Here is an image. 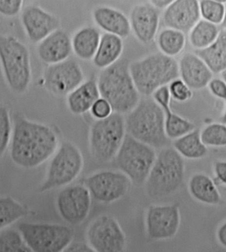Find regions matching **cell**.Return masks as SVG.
Listing matches in <instances>:
<instances>
[{"mask_svg":"<svg viewBox=\"0 0 226 252\" xmlns=\"http://www.w3.org/2000/svg\"><path fill=\"white\" fill-rule=\"evenodd\" d=\"M59 147L54 129L22 117L15 120L11 157L21 167L34 168L50 159Z\"/></svg>","mask_w":226,"mask_h":252,"instance_id":"1","label":"cell"},{"mask_svg":"<svg viewBox=\"0 0 226 252\" xmlns=\"http://www.w3.org/2000/svg\"><path fill=\"white\" fill-rule=\"evenodd\" d=\"M97 81L101 97L110 103L116 113L126 115L141 100L130 74V62L126 58H121L101 70Z\"/></svg>","mask_w":226,"mask_h":252,"instance_id":"2","label":"cell"},{"mask_svg":"<svg viewBox=\"0 0 226 252\" xmlns=\"http://www.w3.org/2000/svg\"><path fill=\"white\" fill-rule=\"evenodd\" d=\"M125 125L127 134L153 149H161L168 145L164 112L151 98L140 100L126 114Z\"/></svg>","mask_w":226,"mask_h":252,"instance_id":"3","label":"cell"},{"mask_svg":"<svg viewBox=\"0 0 226 252\" xmlns=\"http://www.w3.org/2000/svg\"><path fill=\"white\" fill-rule=\"evenodd\" d=\"M130 71L140 95L146 98L179 78L178 62L159 52L130 62Z\"/></svg>","mask_w":226,"mask_h":252,"instance_id":"4","label":"cell"},{"mask_svg":"<svg viewBox=\"0 0 226 252\" xmlns=\"http://www.w3.org/2000/svg\"><path fill=\"white\" fill-rule=\"evenodd\" d=\"M184 158L173 147L161 149L145 182L146 193L153 199L176 192L185 177Z\"/></svg>","mask_w":226,"mask_h":252,"instance_id":"5","label":"cell"},{"mask_svg":"<svg viewBox=\"0 0 226 252\" xmlns=\"http://www.w3.org/2000/svg\"><path fill=\"white\" fill-rule=\"evenodd\" d=\"M126 135L125 117L114 112L106 119L95 120L89 133V150L100 162L114 160Z\"/></svg>","mask_w":226,"mask_h":252,"instance_id":"6","label":"cell"},{"mask_svg":"<svg viewBox=\"0 0 226 252\" xmlns=\"http://www.w3.org/2000/svg\"><path fill=\"white\" fill-rule=\"evenodd\" d=\"M82 153L69 141H64L51 157L40 192L70 185L80 175L83 168Z\"/></svg>","mask_w":226,"mask_h":252,"instance_id":"7","label":"cell"},{"mask_svg":"<svg viewBox=\"0 0 226 252\" xmlns=\"http://www.w3.org/2000/svg\"><path fill=\"white\" fill-rule=\"evenodd\" d=\"M156 157L155 149L126 133L114 162L132 184L140 186L145 184Z\"/></svg>","mask_w":226,"mask_h":252,"instance_id":"8","label":"cell"},{"mask_svg":"<svg viewBox=\"0 0 226 252\" xmlns=\"http://www.w3.org/2000/svg\"><path fill=\"white\" fill-rule=\"evenodd\" d=\"M0 60L9 86L24 92L31 78L29 52L26 46L13 36L0 35Z\"/></svg>","mask_w":226,"mask_h":252,"instance_id":"9","label":"cell"},{"mask_svg":"<svg viewBox=\"0 0 226 252\" xmlns=\"http://www.w3.org/2000/svg\"><path fill=\"white\" fill-rule=\"evenodd\" d=\"M18 230L34 252H63L74 238L73 229L63 224L23 222Z\"/></svg>","mask_w":226,"mask_h":252,"instance_id":"10","label":"cell"},{"mask_svg":"<svg viewBox=\"0 0 226 252\" xmlns=\"http://www.w3.org/2000/svg\"><path fill=\"white\" fill-rule=\"evenodd\" d=\"M83 185L91 197L99 203L110 204L120 200L131 189L129 178L117 170H101L87 176Z\"/></svg>","mask_w":226,"mask_h":252,"instance_id":"11","label":"cell"},{"mask_svg":"<svg viewBox=\"0 0 226 252\" xmlns=\"http://www.w3.org/2000/svg\"><path fill=\"white\" fill-rule=\"evenodd\" d=\"M87 240L95 252H124L126 248L125 234L110 215H101L89 224Z\"/></svg>","mask_w":226,"mask_h":252,"instance_id":"12","label":"cell"},{"mask_svg":"<svg viewBox=\"0 0 226 252\" xmlns=\"http://www.w3.org/2000/svg\"><path fill=\"white\" fill-rule=\"evenodd\" d=\"M92 197L83 184L64 187L56 197V207L60 217L67 223H82L90 213Z\"/></svg>","mask_w":226,"mask_h":252,"instance_id":"13","label":"cell"},{"mask_svg":"<svg viewBox=\"0 0 226 252\" xmlns=\"http://www.w3.org/2000/svg\"><path fill=\"white\" fill-rule=\"evenodd\" d=\"M84 78L79 62L70 58L60 63L49 65L44 72V85L54 95L67 96L85 81Z\"/></svg>","mask_w":226,"mask_h":252,"instance_id":"14","label":"cell"},{"mask_svg":"<svg viewBox=\"0 0 226 252\" xmlns=\"http://www.w3.org/2000/svg\"><path fill=\"white\" fill-rule=\"evenodd\" d=\"M180 209L176 204L151 205L146 210L145 226L151 239L174 237L180 227Z\"/></svg>","mask_w":226,"mask_h":252,"instance_id":"15","label":"cell"},{"mask_svg":"<svg viewBox=\"0 0 226 252\" xmlns=\"http://www.w3.org/2000/svg\"><path fill=\"white\" fill-rule=\"evenodd\" d=\"M128 18L131 32L138 42L150 45L154 41L159 32L160 11L148 1L134 5Z\"/></svg>","mask_w":226,"mask_h":252,"instance_id":"16","label":"cell"},{"mask_svg":"<svg viewBox=\"0 0 226 252\" xmlns=\"http://www.w3.org/2000/svg\"><path fill=\"white\" fill-rule=\"evenodd\" d=\"M199 1L175 0L163 11L162 21L166 28L188 33L200 21Z\"/></svg>","mask_w":226,"mask_h":252,"instance_id":"17","label":"cell"},{"mask_svg":"<svg viewBox=\"0 0 226 252\" xmlns=\"http://www.w3.org/2000/svg\"><path fill=\"white\" fill-rule=\"evenodd\" d=\"M22 21L29 38L34 42L42 41L60 26L58 17L37 6L25 9Z\"/></svg>","mask_w":226,"mask_h":252,"instance_id":"18","label":"cell"},{"mask_svg":"<svg viewBox=\"0 0 226 252\" xmlns=\"http://www.w3.org/2000/svg\"><path fill=\"white\" fill-rule=\"evenodd\" d=\"M92 19L99 30L125 39L131 33L129 18L119 9L98 5L92 11Z\"/></svg>","mask_w":226,"mask_h":252,"instance_id":"19","label":"cell"},{"mask_svg":"<svg viewBox=\"0 0 226 252\" xmlns=\"http://www.w3.org/2000/svg\"><path fill=\"white\" fill-rule=\"evenodd\" d=\"M38 52L40 60L48 65L65 61L72 53L71 36L63 29H58L40 42Z\"/></svg>","mask_w":226,"mask_h":252,"instance_id":"20","label":"cell"},{"mask_svg":"<svg viewBox=\"0 0 226 252\" xmlns=\"http://www.w3.org/2000/svg\"><path fill=\"white\" fill-rule=\"evenodd\" d=\"M178 63L179 77L190 89H203L212 79L213 73L195 54H185Z\"/></svg>","mask_w":226,"mask_h":252,"instance_id":"21","label":"cell"},{"mask_svg":"<svg viewBox=\"0 0 226 252\" xmlns=\"http://www.w3.org/2000/svg\"><path fill=\"white\" fill-rule=\"evenodd\" d=\"M100 97L97 77L93 76L83 81L66 96V104L74 115H83L89 112L93 104Z\"/></svg>","mask_w":226,"mask_h":252,"instance_id":"22","label":"cell"},{"mask_svg":"<svg viewBox=\"0 0 226 252\" xmlns=\"http://www.w3.org/2000/svg\"><path fill=\"white\" fill-rule=\"evenodd\" d=\"M101 35L97 27L87 25L77 29L71 36L72 52L77 58L83 61H92Z\"/></svg>","mask_w":226,"mask_h":252,"instance_id":"23","label":"cell"},{"mask_svg":"<svg viewBox=\"0 0 226 252\" xmlns=\"http://www.w3.org/2000/svg\"><path fill=\"white\" fill-rule=\"evenodd\" d=\"M123 39L113 34L103 33L94 57L93 64L103 70L121 59L124 51Z\"/></svg>","mask_w":226,"mask_h":252,"instance_id":"24","label":"cell"},{"mask_svg":"<svg viewBox=\"0 0 226 252\" xmlns=\"http://www.w3.org/2000/svg\"><path fill=\"white\" fill-rule=\"evenodd\" d=\"M207 65L213 73H221L226 70V30L220 31L215 41L195 53Z\"/></svg>","mask_w":226,"mask_h":252,"instance_id":"25","label":"cell"},{"mask_svg":"<svg viewBox=\"0 0 226 252\" xmlns=\"http://www.w3.org/2000/svg\"><path fill=\"white\" fill-rule=\"evenodd\" d=\"M188 188L191 196L200 203L216 205L221 201V196L215 184L206 174H194L188 181Z\"/></svg>","mask_w":226,"mask_h":252,"instance_id":"26","label":"cell"},{"mask_svg":"<svg viewBox=\"0 0 226 252\" xmlns=\"http://www.w3.org/2000/svg\"><path fill=\"white\" fill-rule=\"evenodd\" d=\"M173 148L183 158L199 159L208 153L207 147L202 142L200 131L194 129L190 132L174 140Z\"/></svg>","mask_w":226,"mask_h":252,"instance_id":"27","label":"cell"},{"mask_svg":"<svg viewBox=\"0 0 226 252\" xmlns=\"http://www.w3.org/2000/svg\"><path fill=\"white\" fill-rule=\"evenodd\" d=\"M155 40L159 52L171 58L178 56L186 43L183 32L166 27L159 31Z\"/></svg>","mask_w":226,"mask_h":252,"instance_id":"28","label":"cell"},{"mask_svg":"<svg viewBox=\"0 0 226 252\" xmlns=\"http://www.w3.org/2000/svg\"><path fill=\"white\" fill-rule=\"evenodd\" d=\"M219 32L220 30L217 25L202 19L190 31V44L196 50L204 49L215 41Z\"/></svg>","mask_w":226,"mask_h":252,"instance_id":"29","label":"cell"},{"mask_svg":"<svg viewBox=\"0 0 226 252\" xmlns=\"http://www.w3.org/2000/svg\"><path fill=\"white\" fill-rule=\"evenodd\" d=\"M27 207L11 197H0V230L26 217Z\"/></svg>","mask_w":226,"mask_h":252,"instance_id":"30","label":"cell"},{"mask_svg":"<svg viewBox=\"0 0 226 252\" xmlns=\"http://www.w3.org/2000/svg\"><path fill=\"white\" fill-rule=\"evenodd\" d=\"M165 114V131L167 138L176 140L195 129L189 120L172 111L171 107L163 110Z\"/></svg>","mask_w":226,"mask_h":252,"instance_id":"31","label":"cell"},{"mask_svg":"<svg viewBox=\"0 0 226 252\" xmlns=\"http://www.w3.org/2000/svg\"><path fill=\"white\" fill-rule=\"evenodd\" d=\"M0 252H34L14 229H5L0 233Z\"/></svg>","mask_w":226,"mask_h":252,"instance_id":"32","label":"cell"},{"mask_svg":"<svg viewBox=\"0 0 226 252\" xmlns=\"http://www.w3.org/2000/svg\"><path fill=\"white\" fill-rule=\"evenodd\" d=\"M200 139L206 147H226V125L221 123L208 125L200 131Z\"/></svg>","mask_w":226,"mask_h":252,"instance_id":"33","label":"cell"},{"mask_svg":"<svg viewBox=\"0 0 226 252\" xmlns=\"http://www.w3.org/2000/svg\"><path fill=\"white\" fill-rule=\"evenodd\" d=\"M226 1L202 0L199 1L200 15L214 25L221 24L225 15Z\"/></svg>","mask_w":226,"mask_h":252,"instance_id":"34","label":"cell"},{"mask_svg":"<svg viewBox=\"0 0 226 252\" xmlns=\"http://www.w3.org/2000/svg\"><path fill=\"white\" fill-rule=\"evenodd\" d=\"M11 122L8 110L0 104V158L8 147L11 138Z\"/></svg>","mask_w":226,"mask_h":252,"instance_id":"35","label":"cell"},{"mask_svg":"<svg viewBox=\"0 0 226 252\" xmlns=\"http://www.w3.org/2000/svg\"><path fill=\"white\" fill-rule=\"evenodd\" d=\"M168 88L171 98L175 101L184 102L192 98L191 89L181 79L178 78L173 81L168 85Z\"/></svg>","mask_w":226,"mask_h":252,"instance_id":"36","label":"cell"},{"mask_svg":"<svg viewBox=\"0 0 226 252\" xmlns=\"http://www.w3.org/2000/svg\"><path fill=\"white\" fill-rule=\"evenodd\" d=\"M89 112L95 120L106 119L114 113L110 103L101 97L93 104Z\"/></svg>","mask_w":226,"mask_h":252,"instance_id":"37","label":"cell"},{"mask_svg":"<svg viewBox=\"0 0 226 252\" xmlns=\"http://www.w3.org/2000/svg\"><path fill=\"white\" fill-rule=\"evenodd\" d=\"M151 98L163 110L171 107V97L170 93H169L168 85L157 89L153 93Z\"/></svg>","mask_w":226,"mask_h":252,"instance_id":"38","label":"cell"},{"mask_svg":"<svg viewBox=\"0 0 226 252\" xmlns=\"http://www.w3.org/2000/svg\"><path fill=\"white\" fill-rule=\"evenodd\" d=\"M21 0H0V13L7 16L17 14L22 6Z\"/></svg>","mask_w":226,"mask_h":252,"instance_id":"39","label":"cell"},{"mask_svg":"<svg viewBox=\"0 0 226 252\" xmlns=\"http://www.w3.org/2000/svg\"><path fill=\"white\" fill-rule=\"evenodd\" d=\"M208 86L214 96L226 101V83L225 81L220 79H213L210 81Z\"/></svg>","mask_w":226,"mask_h":252,"instance_id":"40","label":"cell"},{"mask_svg":"<svg viewBox=\"0 0 226 252\" xmlns=\"http://www.w3.org/2000/svg\"><path fill=\"white\" fill-rule=\"evenodd\" d=\"M214 172L218 181L226 186V161L220 160L214 164Z\"/></svg>","mask_w":226,"mask_h":252,"instance_id":"41","label":"cell"},{"mask_svg":"<svg viewBox=\"0 0 226 252\" xmlns=\"http://www.w3.org/2000/svg\"><path fill=\"white\" fill-rule=\"evenodd\" d=\"M62 252H95L89 245L82 243V242H76L71 244Z\"/></svg>","mask_w":226,"mask_h":252,"instance_id":"42","label":"cell"},{"mask_svg":"<svg viewBox=\"0 0 226 252\" xmlns=\"http://www.w3.org/2000/svg\"><path fill=\"white\" fill-rule=\"evenodd\" d=\"M148 1L157 10L163 11L172 3L173 0H150Z\"/></svg>","mask_w":226,"mask_h":252,"instance_id":"43","label":"cell"},{"mask_svg":"<svg viewBox=\"0 0 226 252\" xmlns=\"http://www.w3.org/2000/svg\"><path fill=\"white\" fill-rule=\"evenodd\" d=\"M217 238L220 244L226 248V221L222 224L218 228Z\"/></svg>","mask_w":226,"mask_h":252,"instance_id":"44","label":"cell"},{"mask_svg":"<svg viewBox=\"0 0 226 252\" xmlns=\"http://www.w3.org/2000/svg\"><path fill=\"white\" fill-rule=\"evenodd\" d=\"M225 102L226 103V101ZM220 122H221V124H224V125H226V107L225 111H224L223 116H222L221 118H220Z\"/></svg>","mask_w":226,"mask_h":252,"instance_id":"45","label":"cell"},{"mask_svg":"<svg viewBox=\"0 0 226 252\" xmlns=\"http://www.w3.org/2000/svg\"><path fill=\"white\" fill-rule=\"evenodd\" d=\"M226 6V11H225V15H224L223 21L221 23V26L223 29H225L226 30V2L225 4Z\"/></svg>","mask_w":226,"mask_h":252,"instance_id":"46","label":"cell"},{"mask_svg":"<svg viewBox=\"0 0 226 252\" xmlns=\"http://www.w3.org/2000/svg\"><path fill=\"white\" fill-rule=\"evenodd\" d=\"M222 78H223V80L225 81L226 83V70L224 71L223 72L221 73Z\"/></svg>","mask_w":226,"mask_h":252,"instance_id":"47","label":"cell"}]
</instances>
